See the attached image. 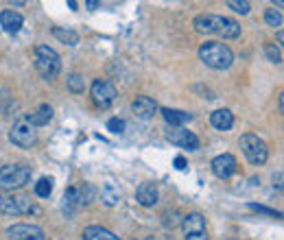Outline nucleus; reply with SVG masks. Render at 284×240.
<instances>
[{
	"mask_svg": "<svg viewBox=\"0 0 284 240\" xmlns=\"http://www.w3.org/2000/svg\"><path fill=\"white\" fill-rule=\"evenodd\" d=\"M0 212L9 216H22L35 212V205L24 194H0Z\"/></svg>",
	"mask_w": 284,
	"mask_h": 240,
	"instance_id": "423d86ee",
	"label": "nucleus"
},
{
	"mask_svg": "<svg viewBox=\"0 0 284 240\" xmlns=\"http://www.w3.org/2000/svg\"><path fill=\"white\" fill-rule=\"evenodd\" d=\"M131 112L140 120H151L157 114V103L151 96H136L134 103H131Z\"/></svg>",
	"mask_w": 284,
	"mask_h": 240,
	"instance_id": "ddd939ff",
	"label": "nucleus"
},
{
	"mask_svg": "<svg viewBox=\"0 0 284 240\" xmlns=\"http://www.w3.org/2000/svg\"><path fill=\"white\" fill-rule=\"evenodd\" d=\"M199 59L214 70H228L234 63V53L221 42H206L199 48Z\"/></svg>",
	"mask_w": 284,
	"mask_h": 240,
	"instance_id": "f03ea898",
	"label": "nucleus"
},
{
	"mask_svg": "<svg viewBox=\"0 0 284 240\" xmlns=\"http://www.w3.org/2000/svg\"><path fill=\"white\" fill-rule=\"evenodd\" d=\"M22 24H24V18H22L20 13L11 11V9L0 13V26H3L7 33H18L22 28Z\"/></svg>",
	"mask_w": 284,
	"mask_h": 240,
	"instance_id": "dca6fc26",
	"label": "nucleus"
},
{
	"mask_svg": "<svg viewBox=\"0 0 284 240\" xmlns=\"http://www.w3.org/2000/svg\"><path fill=\"white\" fill-rule=\"evenodd\" d=\"M265 53H267V57L271 59L273 63H282V53H280V48H275L273 44H267L265 46Z\"/></svg>",
	"mask_w": 284,
	"mask_h": 240,
	"instance_id": "bb28decb",
	"label": "nucleus"
},
{
	"mask_svg": "<svg viewBox=\"0 0 284 240\" xmlns=\"http://www.w3.org/2000/svg\"><path fill=\"white\" fill-rule=\"evenodd\" d=\"M181 229H184L186 240H208V229H206V218L201 214H188L181 221Z\"/></svg>",
	"mask_w": 284,
	"mask_h": 240,
	"instance_id": "1a4fd4ad",
	"label": "nucleus"
},
{
	"mask_svg": "<svg viewBox=\"0 0 284 240\" xmlns=\"http://www.w3.org/2000/svg\"><path fill=\"white\" fill-rule=\"evenodd\" d=\"M142 240H153V238H142Z\"/></svg>",
	"mask_w": 284,
	"mask_h": 240,
	"instance_id": "2f4dec72",
	"label": "nucleus"
},
{
	"mask_svg": "<svg viewBox=\"0 0 284 240\" xmlns=\"http://www.w3.org/2000/svg\"><path fill=\"white\" fill-rule=\"evenodd\" d=\"M166 140L175 147H181V149H188V151H197L199 149V138H197L193 131H188L184 127H171L169 133H166Z\"/></svg>",
	"mask_w": 284,
	"mask_h": 240,
	"instance_id": "9d476101",
	"label": "nucleus"
},
{
	"mask_svg": "<svg viewBox=\"0 0 284 240\" xmlns=\"http://www.w3.org/2000/svg\"><path fill=\"white\" fill-rule=\"evenodd\" d=\"M9 140L20 149H31L33 144L38 142V133H35V129L28 125L26 120H20V122H16V125L11 127Z\"/></svg>",
	"mask_w": 284,
	"mask_h": 240,
	"instance_id": "6e6552de",
	"label": "nucleus"
},
{
	"mask_svg": "<svg viewBox=\"0 0 284 240\" xmlns=\"http://www.w3.org/2000/svg\"><path fill=\"white\" fill-rule=\"evenodd\" d=\"M53 35L61 44H68V46H77L79 44V35L75 31H70V28H53Z\"/></svg>",
	"mask_w": 284,
	"mask_h": 240,
	"instance_id": "412c9836",
	"label": "nucleus"
},
{
	"mask_svg": "<svg viewBox=\"0 0 284 240\" xmlns=\"http://www.w3.org/2000/svg\"><path fill=\"white\" fill-rule=\"evenodd\" d=\"M31 181V168L22 164H9L0 168V188L7 192L20 190Z\"/></svg>",
	"mask_w": 284,
	"mask_h": 240,
	"instance_id": "20e7f679",
	"label": "nucleus"
},
{
	"mask_svg": "<svg viewBox=\"0 0 284 240\" xmlns=\"http://www.w3.org/2000/svg\"><path fill=\"white\" fill-rule=\"evenodd\" d=\"M7 236L11 240H44V231L38 225L16 223V225H11V227H7Z\"/></svg>",
	"mask_w": 284,
	"mask_h": 240,
	"instance_id": "9b49d317",
	"label": "nucleus"
},
{
	"mask_svg": "<svg viewBox=\"0 0 284 240\" xmlns=\"http://www.w3.org/2000/svg\"><path fill=\"white\" fill-rule=\"evenodd\" d=\"M24 120L31 127H44V125H48V122L53 120V107H50V105H40L33 114H28Z\"/></svg>",
	"mask_w": 284,
	"mask_h": 240,
	"instance_id": "2eb2a0df",
	"label": "nucleus"
},
{
	"mask_svg": "<svg viewBox=\"0 0 284 240\" xmlns=\"http://www.w3.org/2000/svg\"><path fill=\"white\" fill-rule=\"evenodd\" d=\"M265 22L269 26H282V13L275 9H267L265 11Z\"/></svg>",
	"mask_w": 284,
	"mask_h": 240,
	"instance_id": "393cba45",
	"label": "nucleus"
},
{
	"mask_svg": "<svg viewBox=\"0 0 284 240\" xmlns=\"http://www.w3.org/2000/svg\"><path fill=\"white\" fill-rule=\"evenodd\" d=\"M240 149H243V155L247 157V162L254 166H262L269 157V149L267 142L258 138L256 133H245L240 135Z\"/></svg>",
	"mask_w": 284,
	"mask_h": 240,
	"instance_id": "39448f33",
	"label": "nucleus"
},
{
	"mask_svg": "<svg viewBox=\"0 0 284 240\" xmlns=\"http://www.w3.org/2000/svg\"><path fill=\"white\" fill-rule=\"evenodd\" d=\"M99 194H101L103 205H107V208H114L116 203L120 201V190L114 184H103L101 186V190H99Z\"/></svg>",
	"mask_w": 284,
	"mask_h": 240,
	"instance_id": "aec40b11",
	"label": "nucleus"
},
{
	"mask_svg": "<svg viewBox=\"0 0 284 240\" xmlns=\"http://www.w3.org/2000/svg\"><path fill=\"white\" fill-rule=\"evenodd\" d=\"M249 210H256V212L269 214V216H275V218L280 216V212H275V210H269V208H262V205H254V203H249Z\"/></svg>",
	"mask_w": 284,
	"mask_h": 240,
	"instance_id": "c85d7f7f",
	"label": "nucleus"
},
{
	"mask_svg": "<svg viewBox=\"0 0 284 240\" xmlns=\"http://www.w3.org/2000/svg\"><path fill=\"white\" fill-rule=\"evenodd\" d=\"M94 194H97V188L90 186V184H83L81 188H77V205H87Z\"/></svg>",
	"mask_w": 284,
	"mask_h": 240,
	"instance_id": "4be33fe9",
	"label": "nucleus"
},
{
	"mask_svg": "<svg viewBox=\"0 0 284 240\" xmlns=\"http://www.w3.org/2000/svg\"><path fill=\"white\" fill-rule=\"evenodd\" d=\"M164 116V120L169 122L171 127H181V125H186V122H191L193 116L188 114V112H181V109H171V107H162L160 109Z\"/></svg>",
	"mask_w": 284,
	"mask_h": 240,
	"instance_id": "a211bd4d",
	"label": "nucleus"
},
{
	"mask_svg": "<svg viewBox=\"0 0 284 240\" xmlns=\"http://www.w3.org/2000/svg\"><path fill=\"white\" fill-rule=\"evenodd\" d=\"M195 28L199 33H214L221 35L225 40H234L240 35V24L236 20H230L225 16H216V13H201L195 18Z\"/></svg>",
	"mask_w": 284,
	"mask_h": 240,
	"instance_id": "f257e3e1",
	"label": "nucleus"
},
{
	"mask_svg": "<svg viewBox=\"0 0 284 240\" xmlns=\"http://www.w3.org/2000/svg\"><path fill=\"white\" fill-rule=\"evenodd\" d=\"M66 83H68V90L72 94H83L85 90V81H83V77L81 75H77V72H72V75L66 79Z\"/></svg>",
	"mask_w": 284,
	"mask_h": 240,
	"instance_id": "5701e85b",
	"label": "nucleus"
},
{
	"mask_svg": "<svg viewBox=\"0 0 284 240\" xmlns=\"http://www.w3.org/2000/svg\"><path fill=\"white\" fill-rule=\"evenodd\" d=\"M33 63H35V70L40 72V77L46 79V81L55 79L61 72V59H59V55H57L55 48L46 46V44H40V46H35Z\"/></svg>",
	"mask_w": 284,
	"mask_h": 240,
	"instance_id": "7ed1b4c3",
	"label": "nucleus"
},
{
	"mask_svg": "<svg viewBox=\"0 0 284 240\" xmlns=\"http://www.w3.org/2000/svg\"><path fill=\"white\" fill-rule=\"evenodd\" d=\"M160 194H157V188L155 184H140L136 190V201L140 203L142 208H153L157 203Z\"/></svg>",
	"mask_w": 284,
	"mask_h": 240,
	"instance_id": "4468645a",
	"label": "nucleus"
},
{
	"mask_svg": "<svg viewBox=\"0 0 284 240\" xmlns=\"http://www.w3.org/2000/svg\"><path fill=\"white\" fill-rule=\"evenodd\" d=\"M228 7L232 11L240 13V16H247V13H249V3H245V0H230Z\"/></svg>",
	"mask_w": 284,
	"mask_h": 240,
	"instance_id": "a878e982",
	"label": "nucleus"
},
{
	"mask_svg": "<svg viewBox=\"0 0 284 240\" xmlns=\"http://www.w3.org/2000/svg\"><path fill=\"white\" fill-rule=\"evenodd\" d=\"M107 129L112 131V133H122V131H125V120H120V118H109V120H107Z\"/></svg>",
	"mask_w": 284,
	"mask_h": 240,
	"instance_id": "cd10ccee",
	"label": "nucleus"
},
{
	"mask_svg": "<svg viewBox=\"0 0 284 240\" xmlns=\"http://www.w3.org/2000/svg\"><path fill=\"white\" fill-rule=\"evenodd\" d=\"M210 122H212V127L218 131H228L234 125V114H232L230 109H216V112L210 114Z\"/></svg>",
	"mask_w": 284,
	"mask_h": 240,
	"instance_id": "f3484780",
	"label": "nucleus"
},
{
	"mask_svg": "<svg viewBox=\"0 0 284 240\" xmlns=\"http://www.w3.org/2000/svg\"><path fill=\"white\" fill-rule=\"evenodd\" d=\"M85 7H87V9H97L99 3H97V0H90V3H85Z\"/></svg>",
	"mask_w": 284,
	"mask_h": 240,
	"instance_id": "7c9ffc66",
	"label": "nucleus"
},
{
	"mask_svg": "<svg viewBox=\"0 0 284 240\" xmlns=\"http://www.w3.org/2000/svg\"><path fill=\"white\" fill-rule=\"evenodd\" d=\"M212 173L218 179H230L236 173V157L232 153H223L212 159Z\"/></svg>",
	"mask_w": 284,
	"mask_h": 240,
	"instance_id": "f8f14e48",
	"label": "nucleus"
},
{
	"mask_svg": "<svg viewBox=\"0 0 284 240\" xmlns=\"http://www.w3.org/2000/svg\"><path fill=\"white\" fill-rule=\"evenodd\" d=\"M175 168H177V170H184V168H186V159H184V157H175Z\"/></svg>",
	"mask_w": 284,
	"mask_h": 240,
	"instance_id": "c756f323",
	"label": "nucleus"
},
{
	"mask_svg": "<svg viewBox=\"0 0 284 240\" xmlns=\"http://www.w3.org/2000/svg\"><path fill=\"white\" fill-rule=\"evenodd\" d=\"M90 94H92L94 105L109 107L116 100V96H118V90H116V85L112 81H107V79H97V81L92 83Z\"/></svg>",
	"mask_w": 284,
	"mask_h": 240,
	"instance_id": "0eeeda50",
	"label": "nucleus"
},
{
	"mask_svg": "<svg viewBox=\"0 0 284 240\" xmlns=\"http://www.w3.org/2000/svg\"><path fill=\"white\" fill-rule=\"evenodd\" d=\"M81 240H120V238L116 236L114 231L101 227V225H90V227L83 229Z\"/></svg>",
	"mask_w": 284,
	"mask_h": 240,
	"instance_id": "6ab92c4d",
	"label": "nucleus"
},
{
	"mask_svg": "<svg viewBox=\"0 0 284 240\" xmlns=\"http://www.w3.org/2000/svg\"><path fill=\"white\" fill-rule=\"evenodd\" d=\"M50 192H53V179H50V177H42L38 184H35V194L42 196V199H48Z\"/></svg>",
	"mask_w": 284,
	"mask_h": 240,
	"instance_id": "b1692460",
	"label": "nucleus"
}]
</instances>
